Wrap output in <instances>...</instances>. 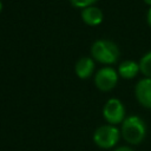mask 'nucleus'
Here are the masks:
<instances>
[{
  "label": "nucleus",
  "instance_id": "nucleus-6",
  "mask_svg": "<svg viewBox=\"0 0 151 151\" xmlns=\"http://www.w3.org/2000/svg\"><path fill=\"white\" fill-rule=\"evenodd\" d=\"M134 94L142 106L151 109V78L140 79L136 85Z\"/></svg>",
  "mask_w": 151,
  "mask_h": 151
},
{
  "label": "nucleus",
  "instance_id": "nucleus-9",
  "mask_svg": "<svg viewBox=\"0 0 151 151\" xmlns=\"http://www.w3.org/2000/svg\"><path fill=\"white\" fill-rule=\"evenodd\" d=\"M139 71V64H137L133 60H125L123 61L118 67V73L125 79H131L136 77V74Z\"/></svg>",
  "mask_w": 151,
  "mask_h": 151
},
{
  "label": "nucleus",
  "instance_id": "nucleus-12",
  "mask_svg": "<svg viewBox=\"0 0 151 151\" xmlns=\"http://www.w3.org/2000/svg\"><path fill=\"white\" fill-rule=\"evenodd\" d=\"M114 151H134V150L129 146H119V147H116Z\"/></svg>",
  "mask_w": 151,
  "mask_h": 151
},
{
  "label": "nucleus",
  "instance_id": "nucleus-13",
  "mask_svg": "<svg viewBox=\"0 0 151 151\" xmlns=\"http://www.w3.org/2000/svg\"><path fill=\"white\" fill-rule=\"evenodd\" d=\"M146 19H147V22H149V25L151 26V7H150V9L147 11V15H146Z\"/></svg>",
  "mask_w": 151,
  "mask_h": 151
},
{
  "label": "nucleus",
  "instance_id": "nucleus-2",
  "mask_svg": "<svg viewBox=\"0 0 151 151\" xmlns=\"http://www.w3.org/2000/svg\"><path fill=\"white\" fill-rule=\"evenodd\" d=\"M91 54L96 60L103 64H113L119 58V48L114 42L100 39L93 42Z\"/></svg>",
  "mask_w": 151,
  "mask_h": 151
},
{
  "label": "nucleus",
  "instance_id": "nucleus-15",
  "mask_svg": "<svg viewBox=\"0 0 151 151\" xmlns=\"http://www.w3.org/2000/svg\"><path fill=\"white\" fill-rule=\"evenodd\" d=\"M1 8H2V4H1V1H0V11H1Z\"/></svg>",
  "mask_w": 151,
  "mask_h": 151
},
{
  "label": "nucleus",
  "instance_id": "nucleus-14",
  "mask_svg": "<svg viewBox=\"0 0 151 151\" xmlns=\"http://www.w3.org/2000/svg\"><path fill=\"white\" fill-rule=\"evenodd\" d=\"M144 2H145V4H147V5H150V6H151V0H144Z\"/></svg>",
  "mask_w": 151,
  "mask_h": 151
},
{
  "label": "nucleus",
  "instance_id": "nucleus-7",
  "mask_svg": "<svg viewBox=\"0 0 151 151\" xmlns=\"http://www.w3.org/2000/svg\"><path fill=\"white\" fill-rule=\"evenodd\" d=\"M94 70V61L90 57H81L76 63V73L79 78H88Z\"/></svg>",
  "mask_w": 151,
  "mask_h": 151
},
{
  "label": "nucleus",
  "instance_id": "nucleus-4",
  "mask_svg": "<svg viewBox=\"0 0 151 151\" xmlns=\"http://www.w3.org/2000/svg\"><path fill=\"white\" fill-rule=\"evenodd\" d=\"M103 116L110 125L123 123L125 119V107L119 99L111 98L103 107Z\"/></svg>",
  "mask_w": 151,
  "mask_h": 151
},
{
  "label": "nucleus",
  "instance_id": "nucleus-1",
  "mask_svg": "<svg viewBox=\"0 0 151 151\" xmlns=\"http://www.w3.org/2000/svg\"><path fill=\"white\" fill-rule=\"evenodd\" d=\"M120 134L131 145L140 144L146 136V124L138 116H129L122 123Z\"/></svg>",
  "mask_w": 151,
  "mask_h": 151
},
{
  "label": "nucleus",
  "instance_id": "nucleus-11",
  "mask_svg": "<svg viewBox=\"0 0 151 151\" xmlns=\"http://www.w3.org/2000/svg\"><path fill=\"white\" fill-rule=\"evenodd\" d=\"M71 4L76 7H81V8H86L88 6H91L92 4H94L97 0H70Z\"/></svg>",
  "mask_w": 151,
  "mask_h": 151
},
{
  "label": "nucleus",
  "instance_id": "nucleus-8",
  "mask_svg": "<svg viewBox=\"0 0 151 151\" xmlns=\"http://www.w3.org/2000/svg\"><path fill=\"white\" fill-rule=\"evenodd\" d=\"M81 18L88 25H98L103 20V12L100 8L94 6H88L81 11Z\"/></svg>",
  "mask_w": 151,
  "mask_h": 151
},
{
  "label": "nucleus",
  "instance_id": "nucleus-3",
  "mask_svg": "<svg viewBox=\"0 0 151 151\" xmlns=\"http://www.w3.org/2000/svg\"><path fill=\"white\" fill-rule=\"evenodd\" d=\"M120 138V131L114 125H101L93 133V142L100 149H111L117 145Z\"/></svg>",
  "mask_w": 151,
  "mask_h": 151
},
{
  "label": "nucleus",
  "instance_id": "nucleus-10",
  "mask_svg": "<svg viewBox=\"0 0 151 151\" xmlns=\"http://www.w3.org/2000/svg\"><path fill=\"white\" fill-rule=\"evenodd\" d=\"M139 70L146 78H151V51L144 54L139 61Z\"/></svg>",
  "mask_w": 151,
  "mask_h": 151
},
{
  "label": "nucleus",
  "instance_id": "nucleus-5",
  "mask_svg": "<svg viewBox=\"0 0 151 151\" xmlns=\"http://www.w3.org/2000/svg\"><path fill=\"white\" fill-rule=\"evenodd\" d=\"M118 81L117 71L110 66L100 68L94 76V84L101 91H110L112 90Z\"/></svg>",
  "mask_w": 151,
  "mask_h": 151
}]
</instances>
